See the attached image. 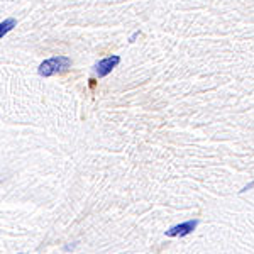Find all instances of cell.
<instances>
[{
  "instance_id": "1",
  "label": "cell",
  "mask_w": 254,
  "mask_h": 254,
  "mask_svg": "<svg viewBox=\"0 0 254 254\" xmlns=\"http://www.w3.org/2000/svg\"><path fill=\"white\" fill-rule=\"evenodd\" d=\"M69 66H71V60H69L68 56H53V58L43 61V63L39 64L38 73L41 76H44V78H48V76H53V75H56V73L64 71V69Z\"/></svg>"
},
{
  "instance_id": "2",
  "label": "cell",
  "mask_w": 254,
  "mask_h": 254,
  "mask_svg": "<svg viewBox=\"0 0 254 254\" xmlns=\"http://www.w3.org/2000/svg\"><path fill=\"white\" fill-rule=\"evenodd\" d=\"M198 224H200V220L195 219V220H187V222H183V224L173 225V227L166 231V237H185L188 234H191Z\"/></svg>"
},
{
  "instance_id": "3",
  "label": "cell",
  "mask_w": 254,
  "mask_h": 254,
  "mask_svg": "<svg viewBox=\"0 0 254 254\" xmlns=\"http://www.w3.org/2000/svg\"><path fill=\"white\" fill-rule=\"evenodd\" d=\"M119 63H121V56H117V55L107 56V58L98 61L97 66H95V71H97L98 78H104V76H107L109 73H112V69L116 68Z\"/></svg>"
},
{
  "instance_id": "4",
  "label": "cell",
  "mask_w": 254,
  "mask_h": 254,
  "mask_svg": "<svg viewBox=\"0 0 254 254\" xmlns=\"http://www.w3.org/2000/svg\"><path fill=\"white\" fill-rule=\"evenodd\" d=\"M17 26V20L15 19H5V20H2V22H0V39L3 38V36L5 34H9V32L14 29V27Z\"/></svg>"
},
{
  "instance_id": "5",
  "label": "cell",
  "mask_w": 254,
  "mask_h": 254,
  "mask_svg": "<svg viewBox=\"0 0 254 254\" xmlns=\"http://www.w3.org/2000/svg\"><path fill=\"white\" fill-rule=\"evenodd\" d=\"M137 36H139V31H136V32H134V34H132V36H130L129 43H134V41H136V38H137Z\"/></svg>"
},
{
  "instance_id": "6",
  "label": "cell",
  "mask_w": 254,
  "mask_h": 254,
  "mask_svg": "<svg viewBox=\"0 0 254 254\" xmlns=\"http://www.w3.org/2000/svg\"><path fill=\"white\" fill-rule=\"evenodd\" d=\"M76 246L75 244H71V246H66V248H64V251H73V249H75Z\"/></svg>"
},
{
  "instance_id": "7",
  "label": "cell",
  "mask_w": 254,
  "mask_h": 254,
  "mask_svg": "<svg viewBox=\"0 0 254 254\" xmlns=\"http://www.w3.org/2000/svg\"><path fill=\"white\" fill-rule=\"evenodd\" d=\"M90 88H95V80H90Z\"/></svg>"
},
{
  "instance_id": "8",
  "label": "cell",
  "mask_w": 254,
  "mask_h": 254,
  "mask_svg": "<svg viewBox=\"0 0 254 254\" xmlns=\"http://www.w3.org/2000/svg\"><path fill=\"white\" fill-rule=\"evenodd\" d=\"M19 254H26V253H19Z\"/></svg>"
}]
</instances>
